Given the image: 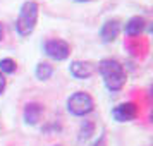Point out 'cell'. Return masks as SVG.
I'll return each instance as SVG.
<instances>
[{
  "mask_svg": "<svg viewBox=\"0 0 153 146\" xmlns=\"http://www.w3.org/2000/svg\"><path fill=\"white\" fill-rule=\"evenodd\" d=\"M95 67H97L98 74L102 76L105 88L110 93L120 91L127 83V72H126L124 65L115 59H102Z\"/></svg>",
  "mask_w": 153,
  "mask_h": 146,
  "instance_id": "6da1fadb",
  "label": "cell"
},
{
  "mask_svg": "<svg viewBox=\"0 0 153 146\" xmlns=\"http://www.w3.org/2000/svg\"><path fill=\"white\" fill-rule=\"evenodd\" d=\"M79 136L77 139L83 143V141H88V139L95 134V122H91V120H83L81 125H79V132H77Z\"/></svg>",
  "mask_w": 153,
  "mask_h": 146,
  "instance_id": "8fae6325",
  "label": "cell"
},
{
  "mask_svg": "<svg viewBox=\"0 0 153 146\" xmlns=\"http://www.w3.org/2000/svg\"><path fill=\"white\" fill-rule=\"evenodd\" d=\"M102 141H103V136L98 139V141H95V143H93V146H100V145H102Z\"/></svg>",
  "mask_w": 153,
  "mask_h": 146,
  "instance_id": "5bb4252c",
  "label": "cell"
},
{
  "mask_svg": "<svg viewBox=\"0 0 153 146\" xmlns=\"http://www.w3.org/2000/svg\"><path fill=\"white\" fill-rule=\"evenodd\" d=\"M45 113V107L38 102H29L24 105V110H22V119L28 125H36L42 120V115Z\"/></svg>",
  "mask_w": 153,
  "mask_h": 146,
  "instance_id": "ba28073f",
  "label": "cell"
},
{
  "mask_svg": "<svg viewBox=\"0 0 153 146\" xmlns=\"http://www.w3.org/2000/svg\"><path fill=\"white\" fill-rule=\"evenodd\" d=\"M120 31H122L120 21H119V19H108V21H105L103 24H102V28H100V38H102L103 43H114L119 38Z\"/></svg>",
  "mask_w": 153,
  "mask_h": 146,
  "instance_id": "52a82bcc",
  "label": "cell"
},
{
  "mask_svg": "<svg viewBox=\"0 0 153 146\" xmlns=\"http://www.w3.org/2000/svg\"><path fill=\"white\" fill-rule=\"evenodd\" d=\"M38 16H40V5H38V2H35V0H26L21 5L19 14L16 17V22H14L16 33L21 36V38L29 36L36 28Z\"/></svg>",
  "mask_w": 153,
  "mask_h": 146,
  "instance_id": "7a4b0ae2",
  "label": "cell"
},
{
  "mask_svg": "<svg viewBox=\"0 0 153 146\" xmlns=\"http://www.w3.org/2000/svg\"><path fill=\"white\" fill-rule=\"evenodd\" d=\"M17 70V64H16L14 59L10 57H5V59H0V72L4 76H10Z\"/></svg>",
  "mask_w": 153,
  "mask_h": 146,
  "instance_id": "7c38bea8",
  "label": "cell"
},
{
  "mask_svg": "<svg viewBox=\"0 0 153 146\" xmlns=\"http://www.w3.org/2000/svg\"><path fill=\"white\" fill-rule=\"evenodd\" d=\"M2 38H4V26H2V22H0V42H2Z\"/></svg>",
  "mask_w": 153,
  "mask_h": 146,
  "instance_id": "9a60e30c",
  "label": "cell"
},
{
  "mask_svg": "<svg viewBox=\"0 0 153 146\" xmlns=\"http://www.w3.org/2000/svg\"><path fill=\"white\" fill-rule=\"evenodd\" d=\"M35 76L38 81H48L53 76V65L50 62H38L35 69Z\"/></svg>",
  "mask_w": 153,
  "mask_h": 146,
  "instance_id": "30bf717a",
  "label": "cell"
},
{
  "mask_svg": "<svg viewBox=\"0 0 153 146\" xmlns=\"http://www.w3.org/2000/svg\"><path fill=\"white\" fill-rule=\"evenodd\" d=\"M146 28V19L143 16H132L129 17L126 24L122 26V31H124L127 36H131V38H136V36H141L143 35V31Z\"/></svg>",
  "mask_w": 153,
  "mask_h": 146,
  "instance_id": "9c48e42d",
  "label": "cell"
},
{
  "mask_svg": "<svg viewBox=\"0 0 153 146\" xmlns=\"http://www.w3.org/2000/svg\"><path fill=\"white\" fill-rule=\"evenodd\" d=\"M55 146H60V145H55Z\"/></svg>",
  "mask_w": 153,
  "mask_h": 146,
  "instance_id": "e0dca14e",
  "label": "cell"
},
{
  "mask_svg": "<svg viewBox=\"0 0 153 146\" xmlns=\"http://www.w3.org/2000/svg\"><path fill=\"white\" fill-rule=\"evenodd\" d=\"M74 2H77V4H84V2H90V0H74Z\"/></svg>",
  "mask_w": 153,
  "mask_h": 146,
  "instance_id": "2e32d148",
  "label": "cell"
},
{
  "mask_svg": "<svg viewBox=\"0 0 153 146\" xmlns=\"http://www.w3.org/2000/svg\"><path fill=\"white\" fill-rule=\"evenodd\" d=\"M95 64L90 62V60H72L69 65V72L71 76L74 77V79H79V81H83V79H88L95 74Z\"/></svg>",
  "mask_w": 153,
  "mask_h": 146,
  "instance_id": "8992f818",
  "label": "cell"
},
{
  "mask_svg": "<svg viewBox=\"0 0 153 146\" xmlns=\"http://www.w3.org/2000/svg\"><path fill=\"white\" fill-rule=\"evenodd\" d=\"M112 119L119 122V124H126V122H132L134 119L139 115V107L134 102H122V103L115 105L112 108Z\"/></svg>",
  "mask_w": 153,
  "mask_h": 146,
  "instance_id": "5b68a950",
  "label": "cell"
},
{
  "mask_svg": "<svg viewBox=\"0 0 153 146\" xmlns=\"http://www.w3.org/2000/svg\"><path fill=\"white\" fill-rule=\"evenodd\" d=\"M95 110V100L86 91H76L67 98V112L74 117H84Z\"/></svg>",
  "mask_w": 153,
  "mask_h": 146,
  "instance_id": "3957f363",
  "label": "cell"
},
{
  "mask_svg": "<svg viewBox=\"0 0 153 146\" xmlns=\"http://www.w3.org/2000/svg\"><path fill=\"white\" fill-rule=\"evenodd\" d=\"M43 52L52 60L64 62L71 57V43L62 40V38H48L43 43Z\"/></svg>",
  "mask_w": 153,
  "mask_h": 146,
  "instance_id": "277c9868",
  "label": "cell"
},
{
  "mask_svg": "<svg viewBox=\"0 0 153 146\" xmlns=\"http://www.w3.org/2000/svg\"><path fill=\"white\" fill-rule=\"evenodd\" d=\"M5 86H7V79H5V76L0 72V95L5 91Z\"/></svg>",
  "mask_w": 153,
  "mask_h": 146,
  "instance_id": "4fadbf2b",
  "label": "cell"
}]
</instances>
